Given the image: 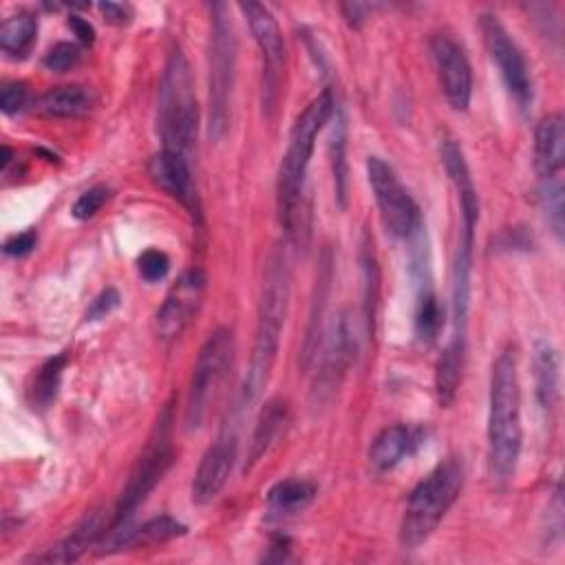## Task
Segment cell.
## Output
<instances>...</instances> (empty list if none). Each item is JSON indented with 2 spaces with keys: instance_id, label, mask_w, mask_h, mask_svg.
Here are the masks:
<instances>
[{
  "instance_id": "5",
  "label": "cell",
  "mask_w": 565,
  "mask_h": 565,
  "mask_svg": "<svg viewBox=\"0 0 565 565\" xmlns=\"http://www.w3.org/2000/svg\"><path fill=\"white\" fill-rule=\"evenodd\" d=\"M463 488V466L459 459L448 457L439 461L408 494L402 523L399 543L406 550L419 547L441 523L450 505Z\"/></svg>"
},
{
  "instance_id": "32",
  "label": "cell",
  "mask_w": 565,
  "mask_h": 565,
  "mask_svg": "<svg viewBox=\"0 0 565 565\" xmlns=\"http://www.w3.org/2000/svg\"><path fill=\"white\" fill-rule=\"evenodd\" d=\"M541 205L545 212V218L558 241H563V227H565V203H563V181L561 177H547L541 179Z\"/></svg>"
},
{
  "instance_id": "35",
  "label": "cell",
  "mask_w": 565,
  "mask_h": 565,
  "mask_svg": "<svg viewBox=\"0 0 565 565\" xmlns=\"http://www.w3.org/2000/svg\"><path fill=\"white\" fill-rule=\"evenodd\" d=\"M137 267H139V276L146 280V282H157V280H163L170 271V258L161 252V249H146L139 260H137Z\"/></svg>"
},
{
  "instance_id": "12",
  "label": "cell",
  "mask_w": 565,
  "mask_h": 565,
  "mask_svg": "<svg viewBox=\"0 0 565 565\" xmlns=\"http://www.w3.org/2000/svg\"><path fill=\"white\" fill-rule=\"evenodd\" d=\"M481 33L486 51L497 66L508 93L514 97V102L521 108H527L534 99V82L530 66L525 62V55L516 46V42L510 38L505 26L499 22L497 15L486 13L481 15Z\"/></svg>"
},
{
  "instance_id": "40",
  "label": "cell",
  "mask_w": 565,
  "mask_h": 565,
  "mask_svg": "<svg viewBox=\"0 0 565 565\" xmlns=\"http://www.w3.org/2000/svg\"><path fill=\"white\" fill-rule=\"evenodd\" d=\"M68 26H71L73 33L79 38V42L93 44V40H95V29H93V24H90L88 20H84V18H79V15H71V18H68Z\"/></svg>"
},
{
  "instance_id": "11",
  "label": "cell",
  "mask_w": 565,
  "mask_h": 565,
  "mask_svg": "<svg viewBox=\"0 0 565 565\" xmlns=\"http://www.w3.org/2000/svg\"><path fill=\"white\" fill-rule=\"evenodd\" d=\"M366 177L380 207V216L384 227L397 238H411L417 230H422L419 205L404 188L395 170L380 157L366 159Z\"/></svg>"
},
{
  "instance_id": "7",
  "label": "cell",
  "mask_w": 565,
  "mask_h": 565,
  "mask_svg": "<svg viewBox=\"0 0 565 565\" xmlns=\"http://www.w3.org/2000/svg\"><path fill=\"white\" fill-rule=\"evenodd\" d=\"M232 358H234L232 331L227 327L214 329L201 344L194 369H192L188 402H185L188 428L203 426L212 404L221 393V386L227 380V373L232 369Z\"/></svg>"
},
{
  "instance_id": "8",
  "label": "cell",
  "mask_w": 565,
  "mask_h": 565,
  "mask_svg": "<svg viewBox=\"0 0 565 565\" xmlns=\"http://www.w3.org/2000/svg\"><path fill=\"white\" fill-rule=\"evenodd\" d=\"M172 406L166 404L159 413L152 433L146 441L143 452L139 455L126 488L121 490V497L115 508L113 523L128 521L130 514L137 510L139 503L146 501V497L154 490V486L163 479L168 468L174 461V448H172Z\"/></svg>"
},
{
  "instance_id": "16",
  "label": "cell",
  "mask_w": 565,
  "mask_h": 565,
  "mask_svg": "<svg viewBox=\"0 0 565 565\" xmlns=\"http://www.w3.org/2000/svg\"><path fill=\"white\" fill-rule=\"evenodd\" d=\"M441 161H444L446 174L452 181L457 199H459L461 241L472 243L475 225L479 221V196H477V188H475V181L470 177V168H468V161L463 157V150L450 137H446L441 141Z\"/></svg>"
},
{
  "instance_id": "27",
  "label": "cell",
  "mask_w": 565,
  "mask_h": 565,
  "mask_svg": "<svg viewBox=\"0 0 565 565\" xmlns=\"http://www.w3.org/2000/svg\"><path fill=\"white\" fill-rule=\"evenodd\" d=\"M38 38V18L31 11H18L0 24V49L9 57H26Z\"/></svg>"
},
{
  "instance_id": "31",
  "label": "cell",
  "mask_w": 565,
  "mask_h": 565,
  "mask_svg": "<svg viewBox=\"0 0 565 565\" xmlns=\"http://www.w3.org/2000/svg\"><path fill=\"white\" fill-rule=\"evenodd\" d=\"M441 327H444V309L439 305V298L430 289V285H424L417 294V305H415V335L428 344L437 340Z\"/></svg>"
},
{
  "instance_id": "38",
  "label": "cell",
  "mask_w": 565,
  "mask_h": 565,
  "mask_svg": "<svg viewBox=\"0 0 565 565\" xmlns=\"http://www.w3.org/2000/svg\"><path fill=\"white\" fill-rule=\"evenodd\" d=\"M38 243V234L33 230H26V232H20V234H13L4 241V254L9 256H26Z\"/></svg>"
},
{
  "instance_id": "6",
  "label": "cell",
  "mask_w": 565,
  "mask_h": 565,
  "mask_svg": "<svg viewBox=\"0 0 565 565\" xmlns=\"http://www.w3.org/2000/svg\"><path fill=\"white\" fill-rule=\"evenodd\" d=\"M207 88H210V139L218 141L230 128L232 90L236 75V35L225 4L210 7V49H207Z\"/></svg>"
},
{
  "instance_id": "24",
  "label": "cell",
  "mask_w": 565,
  "mask_h": 565,
  "mask_svg": "<svg viewBox=\"0 0 565 565\" xmlns=\"http://www.w3.org/2000/svg\"><path fill=\"white\" fill-rule=\"evenodd\" d=\"M93 106V95L86 86L66 84L49 88L35 102V113L51 119H68L88 113Z\"/></svg>"
},
{
  "instance_id": "39",
  "label": "cell",
  "mask_w": 565,
  "mask_h": 565,
  "mask_svg": "<svg viewBox=\"0 0 565 565\" xmlns=\"http://www.w3.org/2000/svg\"><path fill=\"white\" fill-rule=\"evenodd\" d=\"M340 11H342L347 24L358 29V26H362L369 20V13L373 11V4H366V2H342Z\"/></svg>"
},
{
  "instance_id": "17",
  "label": "cell",
  "mask_w": 565,
  "mask_h": 565,
  "mask_svg": "<svg viewBox=\"0 0 565 565\" xmlns=\"http://www.w3.org/2000/svg\"><path fill=\"white\" fill-rule=\"evenodd\" d=\"M150 177L152 181L170 194L174 201H179L192 216L201 214L199 194L190 168V159L170 150H161L150 161Z\"/></svg>"
},
{
  "instance_id": "1",
  "label": "cell",
  "mask_w": 565,
  "mask_h": 565,
  "mask_svg": "<svg viewBox=\"0 0 565 565\" xmlns=\"http://www.w3.org/2000/svg\"><path fill=\"white\" fill-rule=\"evenodd\" d=\"M287 307H289V265H287L285 252L276 247L271 249L265 265L252 355H249L243 384L238 388V411L254 406L269 382V375L278 355L280 333L287 318Z\"/></svg>"
},
{
  "instance_id": "3",
  "label": "cell",
  "mask_w": 565,
  "mask_h": 565,
  "mask_svg": "<svg viewBox=\"0 0 565 565\" xmlns=\"http://www.w3.org/2000/svg\"><path fill=\"white\" fill-rule=\"evenodd\" d=\"M335 113V99L331 90H322L318 97H313L305 110L296 117L287 150L282 154L280 168H278V216L289 236L298 234V225H302V188L307 168L313 154L316 137L324 128V124Z\"/></svg>"
},
{
  "instance_id": "42",
  "label": "cell",
  "mask_w": 565,
  "mask_h": 565,
  "mask_svg": "<svg viewBox=\"0 0 565 565\" xmlns=\"http://www.w3.org/2000/svg\"><path fill=\"white\" fill-rule=\"evenodd\" d=\"M11 157H13V152H11V148L9 146H2V159H0V170H4L7 166H9V161H11Z\"/></svg>"
},
{
  "instance_id": "14",
  "label": "cell",
  "mask_w": 565,
  "mask_h": 565,
  "mask_svg": "<svg viewBox=\"0 0 565 565\" xmlns=\"http://www.w3.org/2000/svg\"><path fill=\"white\" fill-rule=\"evenodd\" d=\"M203 291L205 274L201 269L183 271L157 311V333L166 340L181 335V331L196 316L203 300Z\"/></svg>"
},
{
  "instance_id": "2",
  "label": "cell",
  "mask_w": 565,
  "mask_h": 565,
  "mask_svg": "<svg viewBox=\"0 0 565 565\" xmlns=\"http://www.w3.org/2000/svg\"><path fill=\"white\" fill-rule=\"evenodd\" d=\"M488 406V470L497 483H505L516 470L523 444L514 349L501 351L492 364Z\"/></svg>"
},
{
  "instance_id": "13",
  "label": "cell",
  "mask_w": 565,
  "mask_h": 565,
  "mask_svg": "<svg viewBox=\"0 0 565 565\" xmlns=\"http://www.w3.org/2000/svg\"><path fill=\"white\" fill-rule=\"evenodd\" d=\"M430 55L446 102L452 110H466L472 97V68L463 46L448 33H435L430 38Z\"/></svg>"
},
{
  "instance_id": "21",
  "label": "cell",
  "mask_w": 565,
  "mask_h": 565,
  "mask_svg": "<svg viewBox=\"0 0 565 565\" xmlns=\"http://www.w3.org/2000/svg\"><path fill=\"white\" fill-rule=\"evenodd\" d=\"M358 260H360V276H362V320H364L366 333L373 335L377 302H380V265H377L375 241L369 234V230L362 232Z\"/></svg>"
},
{
  "instance_id": "18",
  "label": "cell",
  "mask_w": 565,
  "mask_h": 565,
  "mask_svg": "<svg viewBox=\"0 0 565 565\" xmlns=\"http://www.w3.org/2000/svg\"><path fill=\"white\" fill-rule=\"evenodd\" d=\"M532 377L536 404L545 419H552L561 397V362L550 340H536L532 355Z\"/></svg>"
},
{
  "instance_id": "30",
  "label": "cell",
  "mask_w": 565,
  "mask_h": 565,
  "mask_svg": "<svg viewBox=\"0 0 565 565\" xmlns=\"http://www.w3.org/2000/svg\"><path fill=\"white\" fill-rule=\"evenodd\" d=\"M335 124L329 139V159H331V174L335 185V199L340 207H347V188H349V166H347V124L342 113L335 108Z\"/></svg>"
},
{
  "instance_id": "22",
  "label": "cell",
  "mask_w": 565,
  "mask_h": 565,
  "mask_svg": "<svg viewBox=\"0 0 565 565\" xmlns=\"http://www.w3.org/2000/svg\"><path fill=\"white\" fill-rule=\"evenodd\" d=\"M285 424H287V404L282 399H269L260 408V415L256 419L249 448H247V459L243 466L245 472H249L265 457V452L274 446V441L282 433Z\"/></svg>"
},
{
  "instance_id": "26",
  "label": "cell",
  "mask_w": 565,
  "mask_h": 565,
  "mask_svg": "<svg viewBox=\"0 0 565 565\" xmlns=\"http://www.w3.org/2000/svg\"><path fill=\"white\" fill-rule=\"evenodd\" d=\"M329 285H331V258L329 252L324 254V260L318 269L316 276V287H313V300H311V313H309V324H307V335H305V344H302V364L309 366L318 353L320 347V335H322V313L327 307V294H329Z\"/></svg>"
},
{
  "instance_id": "33",
  "label": "cell",
  "mask_w": 565,
  "mask_h": 565,
  "mask_svg": "<svg viewBox=\"0 0 565 565\" xmlns=\"http://www.w3.org/2000/svg\"><path fill=\"white\" fill-rule=\"evenodd\" d=\"M79 46L73 44V42H57L53 44L44 57H42V64L44 68L53 71V73H66L71 71L77 62H79Z\"/></svg>"
},
{
  "instance_id": "9",
  "label": "cell",
  "mask_w": 565,
  "mask_h": 565,
  "mask_svg": "<svg viewBox=\"0 0 565 565\" xmlns=\"http://www.w3.org/2000/svg\"><path fill=\"white\" fill-rule=\"evenodd\" d=\"M238 9L243 11L249 31L254 35V42L260 51V64H263V110L265 115H274L278 99H280V86L285 79L287 68V46L282 31L271 15V11L258 2H241Z\"/></svg>"
},
{
  "instance_id": "37",
  "label": "cell",
  "mask_w": 565,
  "mask_h": 565,
  "mask_svg": "<svg viewBox=\"0 0 565 565\" xmlns=\"http://www.w3.org/2000/svg\"><path fill=\"white\" fill-rule=\"evenodd\" d=\"M119 305V294L110 287V289H104L93 302H90V309L86 311V320H99L104 316H108L115 307Z\"/></svg>"
},
{
  "instance_id": "41",
  "label": "cell",
  "mask_w": 565,
  "mask_h": 565,
  "mask_svg": "<svg viewBox=\"0 0 565 565\" xmlns=\"http://www.w3.org/2000/svg\"><path fill=\"white\" fill-rule=\"evenodd\" d=\"M99 11H102V13L106 15V20L113 22V24H124V22L128 20V15H130L128 7H126V4H117V2H102V4H99Z\"/></svg>"
},
{
  "instance_id": "36",
  "label": "cell",
  "mask_w": 565,
  "mask_h": 565,
  "mask_svg": "<svg viewBox=\"0 0 565 565\" xmlns=\"http://www.w3.org/2000/svg\"><path fill=\"white\" fill-rule=\"evenodd\" d=\"M29 99V90L24 82H7L0 90V110L4 115H13L24 108Z\"/></svg>"
},
{
  "instance_id": "20",
  "label": "cell",
  "mask_w": 565,
  "mask_h": 565,
  "mask_svg": "<svg viewBox=\"0 0 565 565\" xmlns=\"http://www.w3.org/2000/svg\"><path fill=\"white\" fill-rule=\"evenodd\" d=\"M419 444V430L406 424H393L380 430L369 448V461L375 472L393 470L402 459H406Z\"/></svg>"
},
{
  "instance_id": "28",
  "label": "cell",
  "mask_w": 565,
  "mask_h": 565,
  "mask_svg": "<svg viewBox=\"0 0 565 565\" xmlns=\"http://www.w3.org/2000/svg\"><path fill=\"white\" fill-rule=\"evenodd\" d=\"M316 497V486L307 479H282L267 492V508L274 516H291L302 512Z\"/></svg>"
},
{
  "instance_id": "25",
  "label": "cell",
  "mask_w": 565,
  "mask_h": 565,
  "mask_svg": "<svg viewBox=\"0 0 565 565\" xmlns=\"http://www.w3.org/2000/svg\"><path fill=\"white\" fill-rule=\"evenodd\" d=\"M104 532V514L102 512H90L88 516L82 519V523L57 545H53L46 554L38 556L42 563H73L77 561L90 545L97 543V539Z\"/></svg>"
},
{
  "instance_id": "29",
  "label": "cell",
  "mask_w": 565,
  "mask_h": 565,
  "mask_svg": "<svg viewBox=\"0 0 565 565\" xmlns=\"http://www.w3.org/2000/svg\"><path fill=\"white\" fill-rule=\"evenodd\" d=\"M68 362V355L66 353H57L53 358H49L35 373H33V380L29 384V404L33 408H49L57 395V388H60V382H62V373H64V366Z\"/></svg>"
},
{
  "instance_id": "4",
  "label": "cell",
  "mask_w": 565,
  "mask_h": 565,
  "mask_svg": "<svg viewBox=\"0 0 565 565\" xmlns=\"http://www.w3.org/2000/svg\"><path fill=\"white\" fill-rule=\"evenodd\" d=\"M199 106L190 64L181 49L170 51L157 97V132L161 150L192 157L196 148Z\"/></svg>"
},
{
  "instance_id": "34",
  "label": "cell",
  "mask_w": 565,
  "mask_h": 565,
  "mask_svg": "<svg viewBox=\"0 0 565 565\" xmlns=\"http://www.w3.org/2000/svg\"><path fill=\"white\" fill-rule=\"evenodd\" d=\"M110 196V190L106 185H93L88 188L84 194H79V199L73 203V210L71 214L79 221H86V218H93L102 207L104 203L108 201Z\"/></svg>"
},
{
  "instance_id": "15",
  "label": "cell",
  "mask_w": 565,
  "mask_h": 565,
  "mask_svg": "<svg viewBox=\"0 0 565 565\" xmlns=\"http://www.w3.org/2000/svg\"><path fill=\"white\" fill-rule=\"evenodd\" d=\"M238 455V441L236 433L225 428L218 439L203 452L199 468L192 479V501L196 505H207L212 503L223 486L227 483L232 468L236 463Z\"/></svg>"
},
{
  "instance_id": "19",
  "label": "cell",
  "mask_w": 565,
  "mask_h": 565,
  "mask_svg": "<svg viewBox=\"0 0 565 565\" xmlns=\"http://www.w3.org/2000/svg\"><path fill=\"white\" fill-rule=\"evenodd\" d=\"M565 163V121L561 113L543 117L534 132V168L541 179L558 177Z\"/></svg>"
},
{
  "instance_id": "23",
  "label": "cell",
  "mask_w": 565,
  "mask_h": 565,
  "mask_svg": "<svg viewBox=\"0 0 565 565\" xmlns=\"http://www.w3.org/2000/svg\"><path fill=\"white\" fill-rule=\"evenodd\" d=\"M466 362V335L452 333L435 366V391L441 406H450L457 397Z\"/></svg>"
},
{
  "instance_id": "10",
  "label": "cell",
  "mask_w": 565,
  "mask_h": 565,
  "mask_svg": "<svg viewBox=\"0 0 565 565\" xmlns=\"http://www.w3.org/2000/svg\"><path fill=\"white\" fill-rule=\"evenodd\" d=\"M358 340L353 333V324L347 311H338L320 340L316 362V375L311 384L313 404H327L340 388L349 366L355 360Z\"/></svg>"
}]
</instances>
